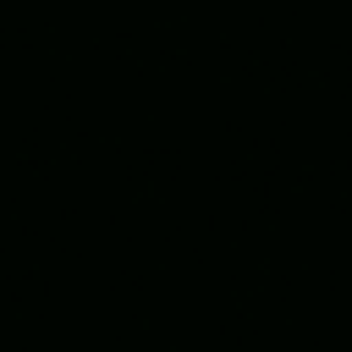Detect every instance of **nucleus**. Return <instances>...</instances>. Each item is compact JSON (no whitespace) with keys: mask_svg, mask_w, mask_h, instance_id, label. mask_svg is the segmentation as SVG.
I'll return each instance as SVG.
<instances>
[]
</instances>
